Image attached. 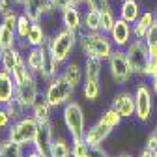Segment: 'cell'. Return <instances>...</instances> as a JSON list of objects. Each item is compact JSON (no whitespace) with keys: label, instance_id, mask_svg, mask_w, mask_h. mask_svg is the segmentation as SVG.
Here are the masks:
<instances>
[{"label":"cell","instance_id":"44dd1931","mask_svg":"<svg viewBox=\"0 0 157 157\" xmlns=\"http://www.w3.org/2000/svg\"><path fill=\"white\" fill-rule=\"evenodd\" d=\"M142 15V6L139 0H122L120 4V19H124V21H127L129 25L136 23V19H139Z\"/></svg>","mask_w":157,"mask_h":157},{"label":"cell","instance_id":"8992f818","mask_svg":"<svg viewBox=\"0 0 157 157\" xmlns=\"http://www.w3.org/2000/svg\"><path fill=\"white\" fill-rule=\"evenodd\" d=\"M73 94H75V88L66 81V77L62 73L58 75L56 78H52V81H49L47 86H45V92H43L45 99L51 103L52 109L64 107L66 103H69Z\"/></svg>","mask_w":157,"mask_h":157},{"label":"cell","instance_id":"484cf974","mask_svg":"<svg viewBox=\"0 0 157 157\" xmlns=\"http://www.w3.org/2000/svg\"><path fill=\"white\" fill-rule=\"evenodd\" d=\"M0 157H26L25 146L10 140L8 136L0 140Z\"/></svg>","mask_w":157,"mask_h":157},{"label":"cell","instance_id":"d6986e66","mask_svg":"<svg viewBox=\"0 0 157 157\" xmlns=\"http://www.w3.org/2000/svg\"><path fill=\"white\" fill-rule=\"evenodd\" d=\"M62 75L66 77V81L77 90L78 86H82V82H84V67L78 64V62H67V64H64V67H62Z\"/></svg>","mask_w":157,"mask_h":157},{"label":"cell","instance_id":"ba28073f","mask_svg":"<svg viewBox=\"0 0 157 157\" xmlns=\"http://www.w3.org/2000/svg\"><path fill=\"white\" fill-rule=\"evenodd\" d=\"M133 94H135V118L140 124H148L151 120V114H153L155 94H153L151 86L146 82H139Z\"/></svg>","mask_w":157,"mask_h":157},{"label":"cell","instance_id":"52a82bcc","mask_svg":"<svg viewBox=\"0 0 157 157\" xmlns=\"http://www.w3.org/2000/svg\"><path fill=\"white\" fill-rule=\"evenodd\" d=\"M107 67H109L110 78L116 84H127L131 78L135 77L133 69H131V64L127 60V54H125L124 49H114L112 51V54L109 56V60H107Z\"/></svg>","mask_w":157,"mask_h":157},{"label":"cell","instance_id":"f546056e","mask_svg":"<svg viewBox=\"0 0 157 157\" xmlns=\"http://www.w3.org/2000/svg\"><path fill=\"white\" fill-rule=\"evenodd\" d=\"M82 95H84V99L86 101H97L101 97V82H95V81H86L84 78V82H82Z\"/></svg>","mask_w":157,"mask_h":157},{"label":"cell","instance_id":"7dc6e473","mask_svg":"<svg viewBox=\"0 0 157 157\" xmlns=\"http://www.w3.org/2000/svg\"><path fill=\"white\" fill-rule=\"evenodd\" d=\"M114 157H135L133 153H127V151H122V153H118V155H114Z\"/></svg>","mask_w":157,"mask_h":157},{"label":"cell","instance_id":"8fae6325","mask_svg":"<svg viewBox=\"0 0 157 157\" xmlns=\"http://www.w3.org/2000/svg\"><path fill=\"white\" fill-rule=\"evenodd\" d=\"M17 19L19 11H11L0 19V49H13L17 47Z\"/></svg>","mask_w":157,"mask_h":157},{"label":"cell","instance_id":"836d02e7","mask_svg":"<svg viewBox=\"0 0 157 157\" xmlns=\"http://www.w3.org/2000/svg\"><path fill=\"white\" fill-rule=\"evenodd\" d=\"M30 28H32V21H30L25 13L19 11V19H17V37L19 39H26Z\"/></svg>","mask_w":157,"mask_h":157},{"label":"cell","instance_id":"8d00e7d4","mask_svg":"<svg viewBox=\"0 0 157 157\" xmlns=\"http://www.w3.org/2000/svg\"><path fill=\"white\" fill-rule=\"evenodd\" d=\"M84 6H86L88 10H95V11H99V13L112 10L110 0H86V2H84Z\"/></svg>","mask_w":157,"mask_h":157},{"label":"cell","instance_id":"74e56055","mask_svg":"<svg viewBox=\"0 0 157 157\" xmlns=\"http://www.w3.org/2000/svg\"><path fill=\"white\" fill-rule=\"evenodd\" d=\"M144 148H148V150L157 153V125L148 133V139H146V146Z\"/></svg>","mask_w":157,"mask_h":157},{"label":"cell","instance_id":"ee69618b","mask_svg":"<svg viewBox=\"0 0 157 157\" xmlns=\"http://www.w3.org/2000/svg\"><path fill=\"white\" fill-rule=\"evenodd\" d=\"M150 86H151V90H153V94H155V97H157V71H155V75L150 78Z\"/></svg>","mask_w":157,"mask_h":157},{"label":"cell","instance_id":"e0dca14e","mask_svg":"<svg viewBox=\"0 0 157 157\" xmlns=\"http://www.w3.org/2000/svg\"><path fill=\"white\" fill-rule=\"evenodd\" d=\"M60 19H62L64 28H67V30H71L75 34L82 28V11H81V8H77V6L62 8L60 10Z\"/></svg>","mask_w":157,"mask_h":157},{"label":"cell","instance_id":"9a60e30c","mask_svg":"<svg viewBox=\"0 0 157 157\" xmlns=\"http://www.w3.org/2000/svg\"><path fill=\"white\" fill-rule=\"evenodd\" d=\"M47 51H49V41L43 43L41 47H30L26 52H25V62L28 66V69L39 77L43 66H45V56H47Z\"/></svg>","mask_w":157,"mask_h":157},{"label":"cell","instance_id":"1f68e13d","mask_svg":"<svg viewBox=\"0 0 157 157\" xmlns=\"http://www.w3.org/2000/svg\"><path fill=\"white\" fill-rule=\"evenodd\" d=\"M13 78H15V84H23V82H26V81H30V78H34L36 75L28 69V66H26V62L25 60H21L17 64V67L13 69Z\"/></svg>","mask_w":157,"mask_h":157},{"label":"cell","instance_id":"f907efd6","mask_svg":"<svg viewBox=\"0 0 157 157\" xmlns=\"http://www.w3.org/2000/svg\"><path fill=\"white\" fill-rule=\"evenodd\" d=\"M0 56H2V49H0Z\"/></svg>","mask_w":157,"mask_h":157},{"label":"cell","instance_id":"f35d334b","mask_svg":"<svg viewBox=\"0 0 157 157\" xmlns=\"http://www.w3.org/2000/svg\"><path fill=\"white\" fill-rule=\"evenodd\" d=\"M88 157H112V155L101 144V146H90L88 148Z\"/></svg>","mask_w":157,"mask_h":157},{"label":"cell","instance_id":"ab89813d","mask_svg":"<svg viewBox=\"0 0 157 157\" xmlns=\"http://www.w3.org/2000/svg\"><path fill=\"white\" fill-rule=\"evenodd\" d=\"M13 6H17V4H15V0H0V17H4V15L15 11Z\"/></svg>","mask_w":157,"mask_h":157},{"label":"cell","instance_id":"681fc988","mask_svg":"<svg viewBox=\"0 0 157 157\" xmlns=\"http://www.w3.org/2000/svg\"><path fill=\"white\" fill-rule=\"evenodd\" d=\"M153 13H155V21H157V8H155V11H153Z\"/></svg>","mask_w":157,"mask_h":157},{"label":"cell","instance_id":"4316f807","mask_svg":"<svg viewBox=\"0 0 157 157\" xmlns=\"http://www.w3.org/2000/svg\"><path fill=\"white\" fill-rule=\"evenodd\" d=\"M26 39H28L30 47H41L43 43L49 41V36H47V32H45L41 23H32V28H30Z\"/></svg>","mask_w":157,"mask_h":157},{"label":"cell","instance_id":"e575fe53","mask_svg":"<svg viewBox=\"0 0 157 157\" xmlns=\"http://www.w3.org/2000/svg\"><path fill=\"white\" fill-rule=\"evenodd\" d=\"M88 148L84 139H71V157H88Z\"/></svg>","mask_w":157,"mask_h":157},{"label":"cell","instance_id":"ffe728a7","mask_svg":"<svg viewBox=\"0 0 157 157\" xmlns=\"http://www.w3.org/2000/svg\"><path fill=\"white\" fill-rule=\"evenodd\" d=\"M153 23H155V13L150 10L142 11V15L136 19V23L131 25L133 26V39H144Z\"/></svg>","mask_w":157,"mask_h":157},{"label":"cell","instance_id":"30bf717a","mask_svg":"<svg viewBox=\"0 0 157 157\" xmlns=\"http://www.w3.org/2000/svg\"><path fill=\"white\" fill-rule=\"evenodd\" d=\"M56 10V0H25L21 4V13H25L32 23H41Z\"/></svg>","mask_w":157,"mask_h":157},{"label":"cell","instance_id":"7a4b0ae2","mask_svg":"<svg viewBox=\"0 0 157 157\" xmlns=\"http://www.w3.org/2000/svg\"><path fill=\"white\" fill-rule=\"evenodd\" d=\"M122 120H124V118L118 114L114 109H107L94 125L86 127L84 142L88 146H101L109 139V136H110V133L122 124Z\"/></svg>","mask_w":157,"mask_h":157},{"label":"cell","instance_id":"f1b7e54d","mask_svg":"<svg viewBox=\"0 0 157 157\" xmlns=\"http://www.w3.org/2000/svg\"><path fill=\"white\" fill-rule=\"evenodd\" d=\"M51 157H71V142L66 136H54Z\"/></svg>","mask_w":157,"mask_h":157},{"label":"cell","instance_id":"5b68a950","mask_svg":"<svg viewBox=\"0 0 157 157\" xmlns=\"http://www.w3.org/2000/svg\"><path fill=\"white\" fill-rule=\"evenodd\" d=\"M37 129H39V122L30 114H26L25 118L17 122H11V125L8 127V139L21 144V146H32L34 140H36V135H37Z\"/></svg>","mask_w":157,"mask_h":157},{"label":"cell","instance_id":"4fadbf2b","mask_svg":"<svg viewBox=\"0 0 157 157\" xmlns=\"http://www.w3.org/2000/svg\"><path fill=\"white\" fill-rule=\"evenodd\" d=\"M109 36H110V39H112V43H114L116 49H125L133 41V26L127 21H124V19L118 17L114 26H112V30L109 32Z\"/></svg>","mask_w":157,"mask_h":157},{"label":"cell","instance_id":"816d5d0a","mask_svg":"<svg viewBox=\"0 0 157 157\" xmlns=\"http://www.w3.org/2000/svg\"><path fill=\"white\" fill-rule=\"evenodd\" d=\"M120 2H122V0H120Z\"/></svg>","mask_w":157,"mask_h":157},{"label":"cell","instance_id":"5bb4252c","mask_svg":"<svg viewBox=\"0 0 157 157\" xmlns=\"http://www.w3.org/2000/svg\"><path fill=\"white\" fill-rule=\"evenodd\" d=\"M110 109H114L118 114L124 118V120H125V118H133L135 116V94L127 92V90L118 92L112 97Z\"/></svg>","mask_w":157,"mask_h":157},{"label":"cell","instance_id":"7bdbcfd3","mask_svg":"<svg viewBox=\"0 0 157 157\" xmlns=\"http://www.w3.org/2000/svg\"><path fill=\"white\" fill-rule=\"evenodd\" d=\"M155 71H157V60H150L148 69H146V77H148V78H151V77L155 75Z\"/></svg>","mask_w":157,"mask_h":157},{"label":"cell","instance_id":"603a6c76","mask_svg":"<svg viewBox=\"0 0 157 157\" xmlns=\"http://www.w3.org/2000/svg\"><path fill=\"white\" fill-rule=\"evenodd\" d=\"M84 78L86 81H95V82H101V73H103V60L99 58H92L86 56L84 58Z\"/></svg>","mask_w":157,"mask_h":157},{"label":"cell","instance_id":"cb8c5ba5","mask_svg":"<svg viewBox=\"0 0 157 157\" xmlns=\"http://www.w3.org/2000/svg\"><path fill=\"white\" fill-rule=\"evenodd\" d=\"M51 110H52V107H51V103L45 99V95H39L37 99H36V103L32 105V109H30L32 116L36 118L39 124L51 122Z\"/></svg>","mask_w":157,"mask_h":157},{"label":"cell","instance_id":"9c48e42d","mask_svg":"<svg viewBox=\"0 0 157 157\" xmlns=\"http://www.w3.org/2000/svg\"><path fill=\"white\" fill-rule=\"evenodd\" d=\"M124 51H125L127 60L131 64L133 75L135 77H146V69L150 64V52H148V45H146L144 39H133Z\"/></svg>","mask_w":157,"mask_h":157},{"label":"cell","instance_id":"d6a6232c","mask_svg":"<svg viewBox=\"0 0 157 157\" xmlns=\"http://www.w3.org/2000/svg\"><path fill=\"white\" fill-rule=\"evenodd\" d=\"M144 41L148 45V52H150V60H157V21L151 25V28L148 30Z\"/></svg>","mask_w":157,"mask_h":157},{"label":"cell","instance_id":"2e32d148","mask_svg":"<svg viewBox=\"0 0 157 157\" xmlns=\"http://www.w3.org/2000/svg\"><path fill=\"white\" fill-rule=\"evenodd\" d=\"M15 97L21 101L28 110L32 109V105L36 103V99L39 97V86H37V77L30 78V81L23 82V84H17V92Z\"/></svg>","mask_w":157,"mask_h":157},{"label":"cell","instance_id":"83f0119b","mask_svg":"<svg viewBox=\"0 0 157 157\" xmlns=\"http://www.w3.org/2000/svg\"><path fill=\"white\" fill-rule=\"evenodd\" d=\"M82 28L88 32H101V13L95 10H86L82 13Z\"/></svg>","mask_w":157,"mask_h":157},{"label":"cell","instance_id":"ac0fdd59","mask_svg":"<svg viewBox=\"0 0 157 157\" xmlns=\"http://www.w3.org/2000/svg\"><path fill=\"white\" fill-rule=\"evenodd\" d=\"M15 92H17V84L13 75L0 69V105L4 107L6 103H10L15 97Z\"/></svg>","mask_w":157,"mask_h":157},{"label":"cell","instance_id":"3957f363","mask_svg":"<svg viewBox=\"0 0 157 157\" xmlns=\"http://www.w3.org/2000/svg\"><path fill=\"white\" fill-rule=\"evenodd\" d=\"M78 45V37L75 32L67 30V28H62L54 32L51 37H49V51L52 54V58L58 62V64H67L69 58L75 51V47Z\"/></svg>","mask_w":157,"mask_h":157},{"label":"cell","instance_id":"f6af8a7d","mask_svg":"<svg viewBox=\"0 0 157 157\" xmlns=\"http://www.w3.org/2000/svg\"><path fill=\"white\" fill-rule=\"evenodd\" d=\"M139 157H157V153L151 151V150H148V148H144V150L139 153Z\"/></svg>","mask_w":157,"mask_h":157},{"label":"cell","instance_id":"c3c4849f","mask_svg":"<svg viewBox=\"0 0 157 157\" xmlns=\"http://www.w3.org/2000/svg\"><path fill=\"white\" fill-rule=\"evenodd\" d=\"M23 2H25V0H15V4H17V6H21Z\"/></svg>","mask_w":157,"mask_h":157},{"label":"cell","instance_id":"b9f144b4","mask_svg":"<svg viewBox=\"0 0 157 157\" xmlns=\"http://www.w3.org/2000/svg\"><path fill=\"white\" fill-rule=\"evenodd\" d=\"M84 2H86V0H56V6H58V10L67 8V6H77V8H81Z\"/></svg>","mask_w":157,"mask_h":157},{"label":"cell","instance_id":"60d3db41","mask_svg":"<svg viewBox=\"0 0 157 157\" xmlns=\"http://www.w3.org/2000/svg\"><path fill=\"white\" fill-rule=\"evenodd\" d=\"M10 125H11V118L8 114V110L0 105V129H8Z\"/></svg>","mask_w":157,"mask_h":157},{"label":"cell","instance_id":"d590c367","mask_svg":"<svg viewBox=\"0 0 157 157\" xmlns=\"http://www.w3.org/2000/svg\"><path fill=\"white\" fill-rule=\"evenodd\" d=\"M116 13H114V10H109V11H103L101 13V32H105V34H109L110 30H112V26H114V23H116Z\"/></svg>","mask_w":157,"mask_h":157},{"label":"cell","instance_id":"277c9868","mask_svg":"<svg viewBox=\"0 0 157 157\" xmlns=\"http://www.w3.org/2000/svg\"><path fill=\"white\" fill-rule=\"evenodd\" d=\"M62 120L64 125L69 133L71 139H84V133H86V114L84 109L81 107L78 101H69L64 105L62 110Z\"/></svg>","mask_w":157,"mask_h":157},{"label":"cell","instance_id":"4dcf8cb0","mask_svg":"<svg viewBox=\"0 0 157 157\" xmlns=\"http://www.w3.org/2000/svg\"><path fill=\"white\" fill-rule=\"evenodd\" d=\"M4 109L8 110V114H10V118H11V122L21 120V118H25V116H26V112H28V109H26L21 101H19L17 97H13L10 103H6V105H4Z\"/></svg>","mask_w":157,"mask_h":157},{"label":"cell","instance_id":"7402d4cb","mask_svg":"<svg viewBox=\"0 0 157 157\" xmlns=\"http://www.w3.org/2000/svg\"><path fill=\"white\" fill-rule=\"evenodd\" d=\"M21 60H25V54L17 47L6 49V51H2V56H0V69H4L8 73H13V69L17 67V64Z\"/></svg>","mask_w":157,"mask_h":157},{"label":"cell","instance_id":"d4e9b609","mask_svg":"<svg viewBox=\"0 0 157 157\" xmlns=\"http://www.w3.org/2000/svg\"><path fill=\"white\" fill-rule=\"evenodd\" d=\"M60 73H62V64H58L54 58H52L51 51H47V56H45V66H43V69H41V73H39V77H37V78H41L43 82H49V81H52V78H56Z\"/></svg>","mask_w":157,"mask_h":157},{"label":"cell","instance_id":"bcb514c9","mask_svg":"<svg viewBox=\"0 0 157 157\" xmlns=\"http://www.w3.org/2000/svg\"><path fill=\"white\" fill-rule=\"evenodd\" d=\"M26 157H43V155H39V153H37V151H36V150L32 148V150H30V151L26 153Z\"/></svg>","mask_w":157,"mask_h":157},{"label":"cell","instance_id":"7c38bea8","mask_svg":"<svg viewBox=\"0 0 157 157\" xmlns=\"http://www.w3.org/2000/svg\"><path fill=\"white\" fill-rule=\"evenodd\" d=\"M54 142V127L52 122H45V124H39L37 135H36V140L32 144V148L43 157H51V148Z\"/></svg>","mask_w":157,"mask_h":157},{"label":"cell","instance_id":"6da1fadb","mask_svg":"<svg viewBox=\"0 0 157 157\" xmlns=\"http://www.w3.org/2000/svg\"><path fill=\"white\" fill-rule=\"evenodd\" d=\"M77 37H78V49L84 54V58L92 56V58H99V60L107 62L112 51L116 49L110 36L105 32H88L81 28L77 32Z\"/></svg>","mask_w":157,"mask_h":157}]
</instances>
